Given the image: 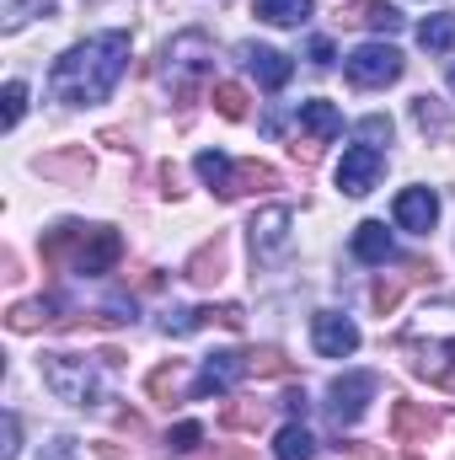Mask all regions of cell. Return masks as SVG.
Returning a JSON list of instances; mask_svg holds the SVG:
<instances>
[{"mask_svg": "<svg viewBox=\"0 0 455 460\" xmlns=\"http://www.w3.org/2000/svg\"><path fill=\"white\" fill-rule=\"evenodd\" d=\"M348 81L364 86V92L391 86V81H402V54H397L391 43H359V49L348 54Z\"/></svg>", "mask_w": 455, "mask_h": 460, "instance_id": "277c9868", "label": "cell"}, {"mask_svg": "<svg viewBox=\"0 0 455 460\" xmlns=\"http://www.w3.org/2000/svg\"><path fill=\"white\" fill-rule=\"evenodd\" d=\"M311 343H317L322 358H348V353L359 348V327H353L348 316H338V311H322V316L311 322Z\"/></svg>", "mask_w": 455, "mask_h": 460, "instance_id": "30bf717a", "label": "cell"}, {"mask_svg": "<svg viewBox=\"0 0 455 460\" xmlns=\"http://www.w3.org/2000/svg\"><path fill=\"white\" fill-rule=\"evenodd\" d=\"M81 241H86V226H54L43 235V268L54 273V268H76V252H81Z\"/></svg>", "mask_w": 455, "mask_h": 460, "instance_id": "2e32d148", "label": "cell"}, {"mask_svg": "<svg viewBox=\"0 0 455 460\" xmlns=\"http://www.w3.org/2000/svg\"><path fill=\"white\" fill-rule=\"evenodd\" d=\"M161 75H166L172 97L188 108V102L199 97V86L215 75V43H210V32H199V27L177 32V38L161 49Z\"/></svg>", "mask_w": 455, "mask_h": 460, "instance_id": "7a4b0ae2", "label": "cell"}, {"mask_svg": "<svg viewBox=\"0 0 455 460\" xmlns=\"http://www.w3.org/2000/svg\"><path fill=\"white\" fill-rule=\"evenodd\" d=\"M123 257V241L113 226H86V241L76 252V273L81 279H97V273H113V262Z\"/></svg>", "mask_w": 455, "mask_h": 460, "instance_id": "52a82bcc", "label": "cell"}, {"mask_svg": "<svg viewBox=\"0 0 455 460\" xmlns=\"http://www.w3.org/2000/svg\"><path fill=\"white\" fill-rule=\"evenodd\" d=\"M22 108H27V86L22 81H5V128H16Z\"/></svg>", "mask_w": 455, "mask_h": 460, "instance_id": "d590c367", "label": "cell"}, {"mask_svg": "<svg viewBox=\"0 0 455 460\" xmlns=\"http://www.w3.org/2000/svg\"><path fill=\"white\" fill-rule=\"evenodd\" d=\"M123 70H129V32H97L54 59L49 92L65 108H92L123 81Z\"/></svg>", "mask_w": 455, "mask_h": 460, "instance_id": "6da1fadb", "label": "cell"}, {"mask_svg": "<svg viewBox=\"0 0 455 460\" xmlns=\"http://www.w3.org/2000/svg\"><path fill=\"white\" fill-rule=\"evenodd\" d=\"M118 429H123V434H145V423H139L134 412H118Z\"/></svg>", "mask_w": 455, "mask_h": 460, "instance_id": "7bdbcfd3", "label": "cell"}, {"mask_svg": "<svg viewBox=\"0 0 455 460\" xmlns=\"http://www.w3.org/2000/svg\"><path fill=\"white\" fill-rule=\"evenodd\" d=\"M230 166H236V161H226L220 150H204V155L193 161V172H199V177H204V182H210L215 193H226V182H230Z\"/></svg>", "mask_w": 455, "mask_h": 460, "instance_id": "484cf974", "label": "cell"}, {"mask_svg": "<svg viewBox=\"0 0 455 460\" xmlns=\"http://www.w3.org/2000/svg\"><path fill=\"white\" fill-rule=\"evenodd\" d=\"M76 456H81V445L70 434H59V439H49V450H38V460H76Z\"/></svg>", "mask_w": 455, "mask_h": 460, "instance_id": "74e56055", "label": "cell"}, {"mask_svg": "<svg viewBox=\"0 0 455 460\" xmlns=\"http://www.w3.org/2000/svg\"><path fill=\"white\" fill-rule=\"evenodd\" d=\"M252 16H263V22H273V27H300V22L311 16V0H257Z\"/></svg>", "mask_w": 455, "mask_h": 460, "instance_id": "7402d4cb", "label": "cell"}, {"mask_svg": "<svg viewBox=\"0 0 455 460\" xmlns=\"http://www.w3.org/2000/svg\"><path fill=\"white\" fill-rule=\"evenodd\" d=\"M451 92H455V70H451Z\"/></svg>", "mask_w": 455, "mask_h": 460, "instance_id": "f6af8a7d", "label": "cell"}, {"mask_svg": "<svg viewBox=\"0 0 455 460\" xmlns=\"http://www.w3.org/2000/svg\"><path fill=\"white\" fill-rule=\"evenodd\" d=\"M199 439H204V429H199V423H177V429L166 434V445H172V450H193Z\"/></svg>", "mask_w": 455, "mask_h": 460, "instance_id": "8d00e7d4", "label": "cell"}, {"mask_svg": "<svg viewBox=\"0 0 455 460\" xmlns=\"http://www.w3.org/2000/svg\"><path fill=\"white\" fill-rule=\"evenodd\" d=\"M188 279H193V284H204V289L226 279V241H220V235H215V241H204V246L188 257Z\"/></svg>", "mask_w": 455, "mask_h": 460, "instance_id": "ac0fdd59", "label": "cell"}, {"mask_svg": "<svg viewBox=\"0 0 455 460\" xmlns=\"http://www.w3.org/2000/svg\"><path fill=\"white\" fill-rule=\"evenodd\" d=\"M263 418H268L263 407H226V412H220L226 429H263Z\"/></svg>", "mask_w": 455, "mask_h": 460, "instance_id": "d6a6232c", "label": "cell"}, {"mask_svg": "<svg viewBox=\"0 0 455 460\" xmlns=\"http://www.w3.org/2000/svg\"><path fill=\"white\" fill-rule=\"evenodd\" d=\"M43 177H92V161H86L81 150H70V155H49V161H43Z\"/></svg>", "mask_w": 455, "mask_h": 460, "instance_id": "f1b7e54d", "label": "cell"}, {"mask_svg": "<svg viewBox=\"0 0 455 460\" xmlns=\"http://www.w3.org/2000/svg\"><path fill=\"white\" fill-rule=\"evenodd\" d=\"M210 97H215L220 118H230V123H236V118H246V92H241V86H230V81H215V92H210Z\"/></svg>", "mask_w": 455, "mask_h": 460, "instance_id": "83f0119b", "label": "cell"}, {"mask_svg": "<svg viewBox=\"0 0 455 460\" xmlns=\"http://www.w3.org/2000/svg\"><path fill=\"white\" fill-rule=\"evenodd\" d=\"M38 369H43V385H49L59 402H70V407H97V402H103V375H97L92 358H76V353H43Z\"/></svg>", "mask_w": 455, "mask_h": 460, "instance_id": "3957f363", "label": "cell"}, {"mask_svg": "<svg viewBox=\"0 0 455 460\" xmlns=\"http://www.w3.org/2000/svg\"><path fill=\"white\" fill-rule=\"evenodd\" d=\"M418 43L429 49V54H451L455 49V16L445 11V16H429L424 27H418Z\"/></svg>", "mask_w": 455, "mask_h": 460, "instance_id": "cb8c5ba5", "label": "cell"}, {"mask_svg": "<svg viewBox=\"0 0 455 460\" xmlns=\"http://www.w3.org/2000/svg\"><path fill=\"white\" fill-rule=\"evenodd\" d=\"M375 375H364V369H353V375H338L333 380V423L348 429V423H359L364 418V407H370V396H375Z\"/></svg>", "mask_w": 455, "mask_h": 460, "instance_id": "8992f818", "label": "cell"}, {"mask_svg": "<svg viewBox=\"0 0 455 460\" xmlns=\"http://www.w3.org/2000/svg\"><path fill=\"white\" fill-rule=\"evenodd\" d=\"M359 139L380 150V139H391V118H386V113H370L364 123H359Z\"/></svg>", "mask_w": 455, "mask_h": 460, "instance_id": "e575fe53", "label": "cell"}, {"mask_svg": "<svg viewBox=\"0 0 455 460\" xmlns=\"http://www.w3.org/2000/svg\"><path fill=\"white\" fill-rule=\"evenodd\" d=\"M338 22H348V27H375V32H402V11L397 5H386V0H348L338 11Z\"/></svg>", "mask_w": 455, "mask_h": 460, "instance_id": "4fadbf2b", "label": "cell"}, {"mask_svg": "<svg viewBox=\"0 0 455 460\" xmlns=\"http://www.w3.org/2000/svg\"><path fill=\"white\" fill-rule=\"evenodd\" d=\"M16 439H22V423H16V412H5V445H0V460H16V450H22Z\"/></svg>", "mask_w": 455, "mask_h": 460, "instance_id": "f35d334b", "label": "cell"}, {"mask_svg": "<svg viewBox=\"0 0 455 460\" xmlns=\"http://www.w3.org/2000/svg\"><path fill=\"white\" fill-rule=\"evenodd\" d=\"M391 434L407 445V439H434L440 434V418L434 412H424V407H413V402H397L391 407Z\"/></svg>", "mask_w": 455, "mask_h": 460, "instance_id": "9a60e30c", "label": "cell"}, {"mask_svg": "<svg viewBox=\"0 0 455 460\" xmlns=\"http://www.w3.org/2000/svg\"><path fill=\"white\" fill-rule=\"evenodd\" d=\"M413 118H418L424 134H440V128H445V113L434 108V97H418V102H413Z\"/></svg>", "mask_w": 455, "mask_h": 460, "instance_id": "836d02e7", "label": "cell"}, {"mask_svg": "<svg viewBox=\"0 0 455 460\" xmlns=\"http://www.w3.org/2000/svg\"><path fill=\"white\" fill-rule=\"evenodd\" d=\"M241 65H246V75L257 81V86H268V92H279L284 81H290V59L279 54V49H268V43H241Z\"/></svg>", "mask_w": 455, "mask_h": 460, "instance_id": "8fae6325", "label": "cell"}, {"mask_svg": "<svg viewBox=\"0 0 455 460\" xmlns=\"http://www.w3.org/2000/svg\"><path fill=\"white\" fill-rule=\"evenodd\" d=\"M284 412H290V418H306V391H290V396H284Z\"/></svg>", "mask_w": 455, "mask_h": 460, "instance_id": "b9f144b4", "label": "cell"}, {"mask_svg": "<svg viewBox=\"0 0 455 460\" xmlns=\"http://www.w3.org/2000/svg\"><path fill=\"white\" fill-rule=\"evenodd\" d=\"M97 460H123V456H118L113 445H97Z\"/></svg>", "mask_w": 455, "mask_h": 460, "instance_id": "ee69618b", "label": "cell"}, {"mask_svg": "<svg viewBox=\"0 0 455 460\" xmlns=\"http://www.w3.org/2000/svg\"><path fill=\"white\" fill-rule=\"evenodd\" d=\"M32 11H49V0H5V16H0V22H5V32H16Z\"/></svg>", "mask_w": 455, "mask_h": 460, "instance_id": "1f68e13d", "label": "cell"}, {"mask_svg": "<svg viewBox=\"0 0 455 460\" xmlns=\"http://www.w3.org/2000/svg\"><path fill=\"white\" fill-rule=\"evenodd\" d=\"M290 226H295V215L279 209V204L252 215V226L246 230H252V252H257V262H268V257H279V252L290 246Z\"/></svg>", "mask_w": 455, "mask_h": 460, "instance_id": "ba28073f", "label": "cell"}, {"mask_svg": "<svg viewBox=\"0 0 455 460\" xmlns=\"http://www.w3.org/2000/svg\"><path fill=\"white\" fill-rule=\"evenodd\" d=\"M311 65H322V70L333 65V43L327 38H311Z\"/></svg>", "mask_w": 455, "mask_h": 460, "instance_id": "ab89813d", "label": "cell"}, {"mask_svg": "<svg viewBox=\"0 0 455 460\" xmlns=\"http://www.w3.org/2000/svg\"><path fill=\"white\" fill-rule=\"evenodd\" d=\"M380 172H386V155L375 145H353V150H343V161H338V188L348 199H364L380 182Z\"/></svg>", "mask_w": 455, "mask_h": 460, "instance_id": "5b68a950", "label": "cell"}, {"mask_svg": "<svg viewBox=\"0 0 455 460\" xmlns=\"http://www.w3.org/2000/svg\"><path fill=\"white\" fill-rule=\"evenodd\" d=\"M402 289H407V279H380V284L370 289V300H375V311H380V316H391V311L402 305Z\"/></svg>", "mask_w": 455, "mask_h": 460, "instance_id": "4dcf8cb0", "label": "cell"}, {"mask_svg": "<svg viewBox=\"0 0 455 460\" xmlns=\"http://www.w3.org/2000/svg\"><path fill=\"white\" fill-rule=\"evenodd\" d=\"M353 257H359V262H391V257H397V246H391V235H386L380 220L353 226Z\"/></svg>", "mask_w": 455, "mask_h": 460, "instance_id": "d6986e66", "label": "cell"}, {"mask_svg": "<svg viewBox=\"0 0 455 460\" xmlns=\"http://www.w3.org/2000/svg\"><path fill=\"white\" fill-rule=\"evenodd\" d=\"M413 375H429V380H451V364H455V338L445 343H402Z\"/></svg>", "mask_w": 455, "mask_h": 460, "instance_id": "5bb4252c", "label": "cell"}, {"mask_svg": "<svg viewBox=\"0 0 455 460\" xmlns=\"http://www.w3.org/2000/svg\"><path fill=\"white\" fill-rule=\"evenodd\" d=\"M440 220V199H434V188H407L402 199H397V226L413 230V235H429Z\"/></svg>", "mask_w": 455, "mask_h": 460, "instance_id": "7c38bea8", "label": "cell"}, {"mask_svg": "<svg viewBox=\"0 0 455 460\" xmlns=\"http://www.w3.org/2000/svg\"><path fill=\"white\" fill-rule=\"evenodd\" d=\"M150 396H156V402H166V407H172V402H177V396H183V369H177V364H161V369H156V375H150Z\"/></svg>", "mask_w": 455, "mask_h": 460, "instance_id": "4316f807", "label": "cell"}, {"mask_svg": "<svg viewBox=\"0 0 455 460\" xmlns=\"http://www.w3.org/2000/svg\"><path fill=\"white\" fill-rule=\"evenodd\" d=\"M300 123H306L311 139H333V134H343V113L333 108V102H300Z\"/></svg>", "mask_w": 455, "mask_h": 460, "instance_id": "44dd1931", "label": "cell"}, {"mask_svg": "<svg viewBox=\"0 0 455 460\" xmlns=\"http://www.w3.org/2000/svg\"><path fill=\"white\" fill-rule=\"evenodd\" d=\"M268 188H279V172L273 166H263V161H241V166H230V182L220 199H241V193H268Z\"/></svg>", "mask_w": 455, "mask_h": 460, "instance_id": "e0dca14e", "label": "cell"}, {"mask_svg": "<svg viewBox=\"0 0 455 460\" xmlns=\"http://www.w3.org/2000/svg\"><path fill=\"white\" fill-rule=\"evenodd\" d=\"M54 322H59V300H22L5 316L11 332H38V327H54Z\"/></svg>", "mask_w": 455, "mask_h": 460, "instance_id": "ffe728a7", "label": "cell"}, {"mask_svg": "<svg viewBox=\"0 0 455 460\" xmlns=\"http://www.w3.org/2000/svg\"><path fill=\"white\" fill-rule=\"evenodd\" d=\"M199 327H210V305H204V311H183V305H172V311L161 316V332H166V338H188V332H199Z\"/></svg>", "mask_w": 455, "mask_h": 460, "instance_id": "d4e9b609", "label": "cell"}, {"mask_svg": "<svg viewBox=\"0 0 455 460\" xmlns=\"http://www.w3.org/2000/svg\"><path fill=\"white\" fill-rule=\"evenodd\" d=\"M246 369H252V375H273V380H279V375H290V358H284L279 348H257V353H246Z\"/></svg>", "mask_w": 455, "mask_h": 460, "instance_id": "f546056e", "label": "cell"}, {"mask_svg": "<svg viewBox=\"0 0 455 460\" xmlns=\"http://www.w3.org/2000/svg\"><path fill=\"white\" fill-rule=\"evenodd\" d=\"M241 375H252V369H246V353H236V348L210 353L204 369H199V380H193V396H226Z\"/></svg>", "mask_w": 455, "mask_h": 460, "instance_id": "9c48e42d", "label": "cell"}, {"mask_svg": "<svg viewBox=\"0 0 455 460\" xmlns=\"http://www.w3.org/2000/svg\"><path fill=\"white\" fill-rule=\"evenodd\" d=\"M134 289H161V273H156V268H139V273H134Z\"/></svg>", "mask_w": 455, "mask_h": 460, "instance_id": "60d3db41", "label": "cell"}, {"mask_svg": "<svg viewBox=\"0 0 455 460\" xmlns=\"http://www.w3.org/2000/svg\"><path fill=\"white\" fill-rule=\"evenodd\" d=\"M273 456L279 460H311L317 456V439L306 434V423H284L279 439H273Z\"/></svg>", "mask_w": 455, "mask_h": 460, "instance_id": "603a6c76", "label": "cell"}]
</instances>
